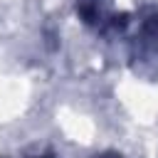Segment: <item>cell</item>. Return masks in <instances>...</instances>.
I'll return each instance as SVG.
<instances>
[{"label": "cell", "mask_w": 158, "mask_h": 158, "mask_svg": "<svg viewBox=\"0 0 158 158\" xmlns=\"http://www.w3.org/2000/svg\"><path fill=\"white\" fill-rule=\"evenodd\" d=\"M96 158H123V156H118V153H104V156H96Z\"/></svg>", "instance_id": "1"}, {"label": "cell", "mask_w": 158, "mask_h": 158, "mask_svg": "<svg viewBox=\"0 0 158 158\" xmlns=\"http://www.w3.org/2000/svg\"><path fill=\"white\" fill-rule=\"evenodd\" d=\"M35 158H49V156H35Z\"/></svg>", "instance_id": "2"}]
</instances>
